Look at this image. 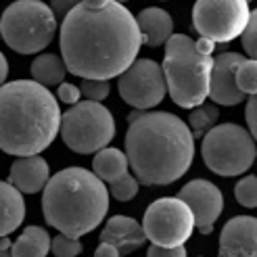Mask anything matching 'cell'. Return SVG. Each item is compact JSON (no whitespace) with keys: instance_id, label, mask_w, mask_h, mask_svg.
I'll return each instance as SVG.
<instances>
[{"instance_id":"ba28073f","label":"cell","mask_w":257,"mask_h":257,"mask_svg":"<svg viewBox=\"0 0 257 257\" xmlns=\"http://www.w3.org/2000/svg\"><path fill=\"white\" fill-rule=\"evenodd\" d=\"M201 155L213 174L240 176L255 161V138L236 123L213 125L203 136Z\"/></svg>"},{"instance_id":"484cf974","label":"cell","mask_w":257,"mask_h":257,"mask_svg":"<svg viewBox=\"0 0 257 257\" xmlns=\"http://www.w3.org/2000/svg\"><path fill=\"white\" fill-rule=\"evenodd\" d=\"M234 197L242 207L253 209L257 205V178L255 176L242 178L240 182L234 186Z\"/></svg>"},{"instance_id":"4fadbf2b","label":"cell","mask_w":257,"mask_h":257,"mask_svg":"<svg viewBox=\"0 0 257 257\" xmlns=\"http://www.w3.org/2000/svg\"><path fill=\"white\" fill-rule=\"evenodd\" d=\"M242 61H245V57L238 53H222L213 59L211 75H209V92H207V96L213 102L224 107H234L247 98L236 88V80H234V73Z\"/></svg>"},{"instance_id":"e575fe53","label":"cell","mask_w":257,"mask_h":257,"mask_svg":"<svg viewBox=\"0 0 257 257\" xmlns=\"http://www.w3.org/2000/svg\"><path fill=\"white\" fill-rule=\"evenodd\" d=\"M7 75H9V61L3 53H0V86H5Z\"/></svg>"},{"instance_id":"ffe728a7","label":"cell","mask_w":257,"mask_h":257,"mask_svg":"<svg viewBox=\"0 0 257 257\" xmlns=\"http://www.w3.org/2000/svg\"><path fill=\"white\" fill-rule=\"evenodd\" d=\"M13 257H46L50 253V234L40 226H28L11 245Z\"/></svg>"},{"instance_id":"836d02e7","label":"cell","mask_w":257,"mask_h":257,"mask_svg":"<svg viewBox=\"0 0 257 257\" xmlns=\"http://www.w3.org/2000/svg\"><path fill=\"white\" fill-rule=\"evenodd\" d=\"M195 46H197V50L201 55H205V57H211V53L215 50V44L213 42H209L207 38H199V40H195Z\"/></svg>"},{"instance_id":"9a60e30c","label":"cell","mask_w":257,"mask_h":257,"mask_svg":"<svg viewBox=\"0 0 257 257\" xmlns=\"http://www.w3.org/2000/svg\"><path fill=\"white\" fill-rule=\"evenodd\" d=\"M48 180H50L48 163L40 155L19 157L11 165L9 184L15 186L21 195H36V192L44 190Z\"/></svg>"},{"instance_id":"603a6c76","label":"cell","mask_w":257,"mask_h":257,"mask_svg":"<svg viewBox=\"0 0 257 257\" xmlns=\"http://www.w3.org/2000/svg\"><path fill=\"white\" fill-rule=\"evenodd\" d=\"M234 80H236V88L242 94L255 96V92H257V61H253V59L242 61L234 73Z\"/></svg>"},{"instance_id":"8992f818","label":"cell","mask_w":257,"mask_h":257,"mask_svg":"<svg viewBox=\"0 0 257 257\" xmlns=\"http://www.w3.org/2000/svg\"><path fill=\"white\" fill-rule=\"evenodd\" d=\"M57 19L46 3L19 0L3 11L0 38L19 55H34L44 50L55 38Z\"/></svg>"},{"instance_id":"5bb4252c","label":"cell","mask_w":257,"mask_h":257,"mask_svg":"<svg viewBox=\"0 0 257 257\" xmlns=\"http://www.w3.org/2000/svg\"><path fill=\"white\" fill-rule=\"evenodd\" d=\"M220 257H257V220L236 215L228 220L220 234Z\"/></svg>"},{"instance_id":"7a4b0ae2","label":"cell","mask_w":257,"mask_h":257,"mask_svg":"<svg viewBox=\"0 0 257 257\" xmlns=\"http://www.w3.org/2000/svg\"><path fill=\"white\" fill-rule=\"evenodd\" d=\"M127 121L125 157L138 184H172L190 170L195 138L184 119L165 111H132Z\"/></svg>"},{"instance_id":"7c38bea8","label":"cell","mask_w":257,"mask_h":257,"mask_svg":"<svg viewBox=\"0 0 257 257\" xmlns=\"http://www.w3.org/2000/svg\"><path fill=\"white\" fill-rule=\"evenodd\" d=\"M178 199L186 203L192 217H195V228L201 234H211L215 220L224 209V195L209 180H192L182 186Z\"/></svg>"},{"instance_id":"d590c367","label":"cell","mask_w":257,"mask_h":257,"mask_svg":"<svg viewBox=\"0 0 257 257\" xmlns=\"http://www.w3.org/2000/svg\"><path fill=\"white\" fill-rule=\"evenodd\" d=\"M11 238L9 236H3L0 238V257H13V253H11Z\"/></svg>"},{"instance_id":"4316f807","label":"cell","mask_w":257,"mask_h":257,"mask_svg":"<svg viewBox=\"0 0 257 257\" xmlns=\"http://www.w3.org/2000/svg\"><path fill=\"white\" fill-rule=\"evenodd\" d=\"M111 92L109 82L102 80H84L80 84V94L90 102H102Z\"/></svg>"},{"instance_id":"d6a6232c","label":"cell","mask_w":257,"mask_h":257,"mask_svg":"<svg viewBox=\"0 0 257 257\" xmlns=\"http://www.w3.org/2000/svg\"><path fill=\"white\" fill-rule=\"evenodd\" d=\"M94 257H121V253L115 249L113 245H107V242H100L98 249L94 251Z\"/></svg>"},{"instance_id":"cb8c5ba5","label":"cell","mask_w":257,"mask_h":257,"mask_svg":"<svg viewBox=\"0 0 257 257\" xmlns=\"http://www.w3.org/2000/svg\"><path fill=\"white\" fill-rule=\"evenodd\" d=\"M138 180L132 176V174H125L121 178H117L115 182L109 184V192L117 199V201H130L136 197V192H138Z\"/></svg>"},{"instance_id":"f546056e","label":"cell","mask_w":257,"mask_h":257,"mask_svg":"<svg viewBox=\"0 0 257 257\" xmlns=\"http://www.w3.org/2000/svg\"><path fill=\"white\" fill-rule=\"evenodd\" d=\"M147 257H186V249L184 247H174V249H163V247H155L151 245Z\"/></svg>"},{"instance_id":"52a82bcc","label":"cell","mask_w":257,"mask_h":257,"mask_svg":"<svg viewBox=\"0 0 257 257\" xmlns=\"http://www.w3.org/2000/svg\"><path fill=\"white\" fill-rule=\"evenodd\" d=\"M59 132L73 153L90 155L107 149L115 136V121L105 105L84 100L61 113Z\"/></svg>"},{"instance_id":"d4e9b609","label":"cell","mask_w":257,"mask_h":257,"mask_svg":"<svg viewBox=\"0 0 257 257\" xmlns=\"http://www.w3.org/2000/svg\"><path fill=\"white\" fill-rule=\"evenodd\" d=\"M82 242L80 238H71L65 234H57L50 240V251L55 257H78L82 253Z\"/></svg>"},{"instance_id":"1f68e13d","label":"cell","mask_w":257,"mask_h":257,"mask_svg":"<svg viewBox=\"0 0 257 257\" xmlns=\"http://www.w3.org/2000/svg\"><path fill=\"white\" fill-rule=\"evenodd\" d=\"M48 7H50V11H53L55 19L59 21V19H65V15L75 7V3H69V0H55V3H50Z\"/></svg>"},{"instance_id":"8d00e7d4","label":"cell","mask_w":257,"mask_h":257,"mask_svg":"<svg viewBox=\"0 0 257 257\" xmlns=\"http://www.w3.org/2000/svg\"><path fill=\"white\" fill-rule=\"evenodd\" d=\"M0 40H3V38H0Z\"/></svg>"},{"instance_id":"e0dca14e","label":"cell","mask_w":257,"mask_h":257,"mask_svg":"<svg viewBox=\"0 0 257 257\" xmlns=\"http://www.w3.org/2000/svg\"><path fill=\"white\" fill-rule=\"evenodd\" d=\"M136 25H138L140 38H143V44L151 48L165 44L174 32V19L170 17L168 11L159 7H149L145 11H140L136 17Z\"/></svg>"},{"instance_id":"f1b7e54d","label":"cell","mask_w":257,"mask_h":257,"mask_svg":"<svg viewBox=\"0 0 257 257\" xmlns=\"http://www.w3.org/2000/svg\"><path fill=\"white\" fill-rule=\"evenodd\" d=\"M80 88L78 86H73V84H69V82H63L61 86H59V90H57V98L61 100V102H65V105H78L80 102Z\"/></svg>"},{"instance_id":"8fae6325","label":"cell","mask_w":257,"mask_h":257,"mask_svg":"<svg viewBox=\"0 0 257 257\" xmlns=\"http://www.w3.org/2000/svg\"><path fill=\"white\" fill-rule=\"evenodd\" d=\"M119 96L136 111L157 107L168 94L161 65L151 59H136L117 80Z\"/></svg>"},{"instance_id":"83f0119b","label":"cell","mask_w":257,"mask_h":257,"mask_svg":"<svg viewBox=\"0 0 257 257\" xmlns=\"http://www.w3.org/2000/svg\"><path fill=\"white\" fill-rule=\"evenodd\" d=\"M242 46H245V53L249 55V59L255 61L257 57V46H255V40H257V11L251 9V15H249V21L242 30Z\"/></svg>"},{"instance_id":"30bf717a","label":"cell","mask_w":257,"mask_h":257,"mask_svg":"<svg viewBox=\"0 0 257 257\" xmlns=\"http://www.w3.org/2000/svg\"><path fill=\"white\" fill-rule=\"evenodd\" d=\"M251 15V7L245 0H199L192 9V25L213 44H228L245 30Z\"/></svg>"},{"instance_id":"5b68a950","label":"cell","mask_w":257,"mask_h":257,"mask_svg":"<svg viewBox=\"0 0 257 257\" xmlns=\"http://www.w3.org/2000/svg\"><path fill=\"white\" fill-rule=\"evenodd\" d=\"M213 59L201 55L195 40L184 34H172L165 42L163 78L165 88L176 105L195 109L203 105L209 92V75Z\"/></svg>"},{"instance_id":"d6986e66","label":"cell","mask_w":257,"mask_h":257,"mask_svg":"<svg viewBox=\"0 0 257 257\" xmlns=\"http://www.w3.org/2000/svg\"><path fill=\"white\" fill-rule=\"evenodd\" d=\"M130 165H127V157L125 153H121L119 149H113V147H107L98 151L94 159H92V174L100 180L102 184H111L115 182L117 178L130 174Z\"/></svg>"},{"instance_id":"7402d4cb","label":"cell","mask_w":257,"mask_h":257,"mask_svg":"<svg viewBox=\"0 0 257 257\" xmlns=\"http://www.w3.org/2000/svg\"><path fill=\"white\" fill-rule=\"evenodd\" d=\"M217 119H220V109L215 105H211V102H203V105H199L190 111V117H188L186 125H188L192 138H203L217 123Z\"/></svg>"},{"instance_id":"277c9868","label":"cell","mask_w":257,"mask_h":257,"mask_svg":"<svg viewBox=\"0 0 257 257\" xmlns=\"http://www.w3.org/2000/svg\"><path fill=\"white\" fill-rule=\"evenodd\" d=\"M107 209L109 190L90 170H61L44 186V220L65 236L78 238L92 232L105 220Z\"/></svg>"},{"instance_id":"6da1fadb","label":"cell","mask_w":257,"mask_h":257,"mask_svg":"<svg viewBox=\"0 0 257 257\" xmlns=\"http://www.w3.org/2000/svg\"><path fill=\"white\" fill-rule=\"evenodd\" d=\"M143 44L136 17L121 3H78L61 23V53L69 73L109 82L136 61Z\"/></svg>"},{"instance_id":"ac0fdd59","label":"cell","mask_w":257,"mask_h":257,"mask_svg":"<svg viewBox=\"0 0 257 257\" xmlns=\"http://www.w3.org/2000/svg\"><path fill=\"white\" fill-rule=\"evenodd\" d=\"M25 217L23 195L9 182H0V238L9 236L21 226Z\"/></svg>"},{"instance_id":"44dd1931","label":"cell","mask_w":257,"mask_h":257,"mask_svg":"<svg viewBox=\"0 0 257 257\" xmlns=\"http://www.w3.org/2000/svg\"><path fill=\"white\" fill-rule=\"evenodd\" d=\"M67 75V67L59 55H40L32 63V78L36 84L44 88L48 86H61Z\"/></svg>"},{"instance_id":"3957f363","label":"cell","mask_w":257,"mask_h":257,"mask_svg":"<svg viewBox=\"0 0 257 257\" xmlns=\"http://www.w3.org/2000/svg\"><path fill=\"white\" fill-rule=\"evenodd\" d=\"M61 127L55 94L34 80L0 86V151L34 157L53 145Z\"/></svg>"},{"instance_id":"9c48e42d","label":"cell","mask_w":257,"mask_h":257,"mask_svg":"<svg viewBox=\"0 0 257 257\" xmlns=\"http://www.w3.org/2000/svg\"><path fill=\"white\" fill-rule=\"evenodd\" d=\"M140 226L151 245L174 249L184 247V242L192 236L195 217L186 207V203H182L178 197H163L149 205Z\"/></svg>"},{"instance_id":"4dcf8cb0","label":"cell","mask_w":257,"mask_h":257,"mask_svg":"<svg viewBox=\"0 0 257 257\" xmlns=\"http://www.w3.org/2000/svg\"><path fill=\"white\" fill-rule=\"evenodd\" d=\"M255 105H257V98L255 96H249L247 98V111H245V117H247V125H249V134L251 138H255L257 134V117H255Z\"/></svg>"},{"instance_id":"2e32d148","label":"cell","mask_w":257,"mask_h":257,"mask_svg":"<svg viewBox=\"0 0 257 257\" xmlns=\"http://www.w3.org/2000/svg\"><path fill=\"white\" fill-rule=\"evenodd\" d=\"M145 240L147 238H145L140 222H136L134 217H127V215H113L111 220H107V226L100 232V242L113 245L123 255L138 249Z\"/></svg>"}]
</instances>
